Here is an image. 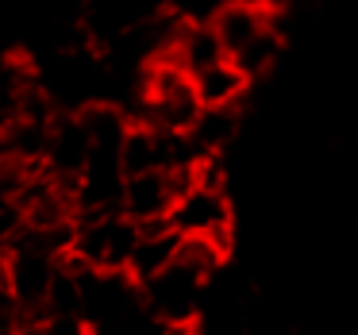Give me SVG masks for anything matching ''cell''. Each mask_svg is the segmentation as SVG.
Masks as SVG:
<instances>
[{
  "label": "cell",
  "instance_id": "1",
  "mask_svg": "<svg viewBox=\"0 0 358 335\" xmlns=\"http://www.w3.org/2000/svg\"><path fill=\"white\" fill-rule=\"evenodd\" d=\"M204 104L196 97V85L181 66L166 62H150L139 78V124H150L158 131H173V135H189L201 120Z\"/></svg>",
  "mask_w": 358,
  "mask_h": 335
},
{
  "label": "cell",
  "instance_id": "2",
  "mask_svg": "<svg viewBox=\"0 0 358 335\" xmlns=\"http://www.w3.org/2000/svg\"><path fill=\"white\" fill-rule=\"evenodd\" d=\"M135 243H139V224L124 208L85 212L73 227L70 258L85 270H127Z\"/></svg>",
  "mask_w": 358,
  "mask_h": 335
},
{
  "label": "cell",
  "instance_id": "3",
  "mask_svg": "<svg viewBox=\"0 0 358 335\" xmlns=\"http://www.w3.org/2000/svg\"><path fill=\"white\" fill-rule=\"evenodd\" d=\"M170 224L185 239H212L227 250L235 247V208L227 201L224 185H208V181L185 185L173 201Z\"/></svg>",
  "mask_w": 358,
  "mask_h": 335
},
{
  "label": "cell",
  "instance_id": "4",
  "mask_svg": "<svg viewBox=\"0 0 358 335\" xmlns=\"http://www.w3.org/2000/svg\"><path fill=\"white\" fill-rule=\"evenodd\" d=\"M208 278H201L196 270L173 262L170 270H162L158 278H150L143 285V297H147L150 312L158 320H166L178 332H193L196 320L204 312V297H208Z\"/></svg>",
  "mask_w": 358,
  "mask_h": 335
},
{
  "label": "cell",
  "instance_id": "5",
  "mask_svg": "<svg viewBox=\"0 0 358 335\" xmlns=\"http://www.w3.org/2000/svg\"><path fill=\"white\" fill-rule=\"evenodd\" d=\"M196 181V170H147V173H131L124 181V197H120V208L135 220L139 227L147 224H162L170 220L173 201L185 185Z\"/></svg>",
  "mask_w": 358,
  "mask_h": 335
},
{
  "label": "cell",
  "instance_id": "6",
  "mask_svg": "<svg viewBox=\"0 0 358 335\" xmlns=\"http://www.w3.org/2000/svg\"><path fill=\"white\" fill-rule=\"evenodd\" d=\"M208 24L216 27L227 58H235L239 50H247L258 35L278 27V16H273V8L266 0H224V4L208 16Z\"/></svg>",
  "mask_w": 358,
  "mask_h": 335
},
{
  "label": "cell",
  "instance_id": "7",
  "mask_svg": "<svg viewBox=\"0 0 358 335\" xmlns=\"http://www.w3.org/2000/svg\"><path fill=\"white\" fill-rule=\"evenodd\" d=\"M181 243H185V235H181L178 227L170 224V220L139 227V243H135V250H131L127 273H131L139 285H147L150 278H158L162 270H170V266L178 262Z\"/></svg>",
  "mask_w": 358,
  "mask_h": 335
},
{
  "label": "cell",
  "instance_id": "8",
  "mask_svg": "<svg viewBox=\"0 0 358 335\" xmlns=\"http://www.w3.org/2000/svg\"><path fill=\"white\" fill-rule=\"evenodd\" d=\"M220 58H227V50H224V43H220L216 27H212L208 20H181L178 35H173V43H170L166 62L181 66V70L193 78V73L216 66Z\"/></svg>",
  "mask_w": 358,
  "mask_h": 335
},
{
  "label": "cell",
  "instance_id": "9",
  "mask_svg": "<svg viewBox=\"0 0 358 335\" xmlns=\"http://www.w3.org/2000/svg\"><path fill=\"white\" fill-rule=\"evenodd\" d=\"M193 85H196V97H201L204 108H239L250 89V78L231 58H220L216 66L193 73Z\"/></svg>",
  "mask_w": 358,
  "mask_h": 335
},
{
  "label": "cell",
  "instance_id": "10",
  "mask_svg": "<svg viewBox=\"0 0 358 335\" xmlns=\"http://www.w3.org/2000/svg\"><path fill=\"white\" fill-rule=\"evenodd\" d=\"M235 135H239V108H204L189 139L201 155H224Z\"/></svg>",
  "mask_w": 358,
  "mask_h": 335
},
{
  "label": "cell",
  "instance_id": "11",
  "mask_svg": "<svg viewBox=\"0 0 358 335\" xmlns=\"http://www.w3.org/2000/svg\"><path fill=\"white\" fill-rule=\"evenodd\" d=\"M281 47H285V43H281V31H278V27H270V31H266V35H258V39L250 43L247 50H239V55H235L231 62L239 66V70L250 78V85H255L258 78H266V73H270L273 66H278Z\"/></svg>",
  "mask_w": 358,
  "mask_h": 335
},
{
  "label": "cell",
  "instance_id": "12",
  "mask_svg": "<svg viewBox=\"0 0 358 335\" xmlns=\"http://www.w3.org/2000/svg\"><path fill=\"white\" fill-rule=\"evenodd\" d=\"M20 335H93L89 332V324L81 316H73V312H35V316L24 320V327H20Z\"/></svg>",
  "mask_w": 358,
  "mask_h": 335
},
{
  "label": "cell",
  "instance_id": "13",
  "mask_svg": "<svg viewBox=\"0 0 358 335\" xmlns=\"http://www.w3.org/2000/svg\"><path fill=\"white\" fill-rule=\"evenodd\" d=\"M24 320H27V312L20 308V301L12 297L8 281H4V273H0V335H20Z\"/></svg>",
  "mask_w": 358,
  "mask_h": 335
},
{
  "label": "cell",
  "instance_id": "14",
  "mask_svg": "<svg viewBox=\"0 0 358 335\" xmlns=\"http://www.w3.org/2000/svg\"><path fill=\"white\" fill-rule=\"evenodd\" d=\"M185 335H193V332H185Z\"/></svg>",
  "mask_w": 358,
  "mask_h": 335
}]
</instances>
